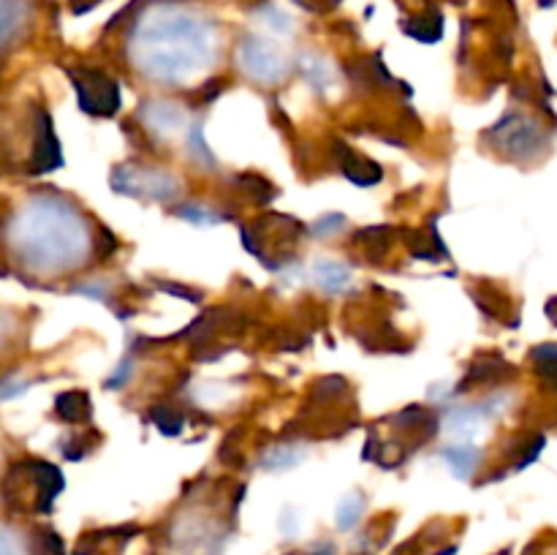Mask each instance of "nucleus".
<instances>
[{
	"mask_svg": "<svg viewBox=\"0 0 557 555\" xmlns=\"http://www.w3.org/2000/svg\"><path fill=\"white\" fill-rule=\"evenodd\" d=\"M139 118L145 128L161 136V139H174L188 125L185 109L177 107L174 101H145L139 109Z\"/></svg>",
	"mask_w": 557,
	"mask_h": 555,
	"instance_id": "6",
	"label": "nucleus"
},
{
	"mask_svg": "<svg viewBox=\"0 0 557 555\" xmlns=\"http://www.w3.org/2000/svg\"><path fill=\"white\" fill-rule=\"evenodd\" d=\"M27 16L25 0H0V47L14 41Z\"/></svg>",
	"mask_w": 557,
	"mask_h": 555,
	"instance_id": "11",
	"label": "nucleus"
},
{
	"mask_svg": "<svg viewBox=\"0 0 557 555\" xmlns=\"http://www.w3.org/2000/svg\"><path fill=\"white\" fill-rule=\"evenodd\" d=\"M0 555H27V547L20 533L0 528Z\"/></svg>",
	"mask_w": 557,
	"mask_h": 555,
	"instance_id": "20",
	"label": "nucleus"
},
{
	"mask_svg": "<svg viewBox=\"0 0 557 555\" xmlns=\"http://www.w3.org/2000/svg\"><path fill=\"white\" fill-rule=\"evenodd\" d=\"M299 69H302L308 85L313 87L315 92H321V96H326V92H332L337 87L335 69H332L321 54H313V52L302 54V58H299Z\"/></svg>",
	"mask_w": 557,
	"mask_h": 555,
	"instance_id": "8",
	"label": "nucleus"
},
{
	"mask_svg": "<svg viewBox=\"0 0 557 555\" xmlns=\"http://www.w3.org/2000/svg\"><path fill=\"white\" fill-rule=\"evenodd\" d=\"M299 460H305V449L299 446H277V449H270L261 460V466L270 468V471H286V468H294Z\"/></svg>",
	"mask_w": 557,
	"mask_h": 555,
	"instance_id": "15",
	"label": "nucleus"
},
{
	"mask_svg": "<svg viewBox=\"0 0 557 555\" xmlns=\"http://www.w3.org/2000/svg\"><path fill=\"white\" fill-rule=\"evenodd\" d=\"M441 457H444L446 466L451 468V473H455L457 479H468L476 471L479 462H482V449L471 444H455L446 446V449L441 452Z\"/></svg>",
	"mask_w": 557,
	"mask_h": 555,
	"instance_id": "9",
	"label": "nucleus"
},
{
	"mask_svg": "<svg viewBox=\"0 0 557 555\" xmlns=\"http://www.w3.org/2000/svg\"><path fill=\"white\" fill-rule=\"evenodd\" d=\"M346 226L348 221L341 215V212H330V215L319 218V223L313 226V237H332V234H337Z\"/></svg>",
	"mask_w": 557,
	"mask_h": 555,
	"instance_id": "19",
	"label": "nucleus"
},
{
	"mask_svg": "<svg viewBox=\"0 0 557 555\" xmlns=\"http://www.w3.org/2000/svg\"><path fill=\"white\" fill-rule=\"evenodd\" d=\"M256 22H259V25H264L267 30L277 38L292 36V30H294L292 16H288L286 11L277 9V5H261V9L256 11Z\"/></svg>",
	"mask_w": 557,
	"mask_h": 555,
	"instance_id": "14",
	"label": "nucleus"
},
{
	"mask_svg": "<svg viewBox=\"0 0 557 555\" xmlns=\"http://www.w3.org/2000/svg\"><path fill=\"white\" fill-rule=\"evenodd\" d=\"M177 218H183V221H190V223H201V226H212V223L223 221V215H218V212L207 205L177 207Z\"/></svg>",
	"mask_w": 557,
	"mask_h": 555,
	"instance_id": "17",
	"label": "nucleus"
},
{
	"mask_svg": "<svg viewBox=\"0 0 557 555\" xmlns=\"http://www.w3.org/2000/svg\"><path fill=\"white\" fill-rule=\"evenodd\" d=\"M125 52L147 79L188 85L218 63L221 27L188 0H152L134 16Z\"/></svg>",
	"mask_w": 557,
	"mask_h": 555,
	"instance_id": "1",
	"label": "nucleus"
},
{
	"mask_svg": "<svg viewBox=\"0 0 557 555\" xmlns=\"http://www.w3.org/2000/svg\"><path fill=\"white\" fill-rule=\"evenodd\" d=\"M152 419H156L163 433H180V428H183V414L174 411V408H156Z\"/></svg>",
	"mask_w": 557,
	"mask_h": 555,
	"instance_id": "18",
	"label": "nucleus"
},
{
	"mask_svg": "<svg viewBox=\"0 0 557 555\" xmlns=\"http://www.w3.org/2000/svg\"><path fill=\"white\" fill-rule=\"evenodd\" d=\"M76 92H79V107L87 114H114L120 107V90L107 74L101 71H71Z\"/></svg>",
	"mask_w": 557,
	"mask_h": 555,
	"instance_id": "5",
	"label": "nucleus"
},
{
	"mask_svg": "<svg viewBox=\"0 0 557 555\" xmlns=\"http://www.w3.org/2000/svg\"><path fill=\"white\" fill-rule=\"evenodd\" d=\"M112 188L125 196H139V199L169 201L180 194L183 183L177 174L161 172V169H139L120 166L112 174Z\"/></svg>",
	"mask_w": 557,
	"mask_h": 555,
	"instance_id": "4",
	"label": "nucleus"
},
{
	"mask_svg": "<svg viewBox=\"0 0 557 555\" xmlns=\"http://www.w3.org/2000/svg\"><path fill=\"white\" fill-rule=\"evenodd\" d=\"M128 375H131V359H128V362H123V368H120L117 373H114L112 379H109V386H112V390H117V384H123V381L128 379Z\"/></svg>",
	"mask_w": 557,
	"mask_h": 555,
	"instance_id": "21",
	"label": "nucleus"
},
{
	"mask_svg": "<svg viewBox=\"0 0 557 555\" xmlns=\"http://www.w3.org/2000/svg\"><path fill=\"white\" fill-rule=\"evenodd\" d=\"M54 406H58V417L65 422H85L90 417V400L82 392H63Z\"/></svg>",
	"mask_w": 557,
	"mask_h": 555,
	"instance_id": "12",
	"label": "nucleus"
},
{
	"mask_svg": "<svg viewBox=\"0 0 557 555\" xmlns=\"http://www.w3.org/2000/svg\"><path fill=\"white\" fill-rule=\"evenodd\" d=\"M188 152H190V158H194V161L205 163V166H212V163H215V158H212L210 147H207V141H205V131H201V123H190Z\"/></svg>",
	"mask_w": 557,
	"mask_h": 555,
	"instance_id": "16",
	"label": "nucleus"
},
{
	"mask_svg": "<svg viewBox=\"0 0 557 555\" xmlns=\"http://www.w3.org/2000/svg\"><path fill=\"white\" fill-rule=\"evenodd\" d=\"M237 65L248 79L261 82V85H277L292 71V60L277 47L272 38L253 33L245 36L237 47Z\"/></svg>",
	"mask_w": 557,
	"mask_h": 555,
	"instance_id": "3",
	"label": "nucleus"
},
{
	"mask_svg": "<svg viewBox=\"0 0 557 555\" xmlns=\"http://www.w3.org/2000/svg\"><path fill=\"white\" fill-rule=\"evenodd\" d=\"M310 278H313L315 286L326 294H343L354 283L351 267H346L343 261L335 259H319L310 270Z\"/></svg>",
	"mask_w": 557,
	"mask_h": 555,
	"instance_id": "7",
	"label": "nucleus"
},
{
	"mask_svg": "<svg viewBox=\"0 0 557 555\" xmlns=\"http://www.w3.org/2000/svg\"><path fill=\"white\" fill-rule=\"evenodd\" d=\"M16 248L38 272L82 264L90 250V226L79 210L58 196H38L16 218Z\"/></svg>",
	"mask_w": 557,
	"mask_h": 555,
	"instance_id": "2",
	"label": "nucleus"
},
{
	"mask_svg": "<svg viewBox=\"0 0 557 555\" xmlns=\"http://www.w3.org/2000/svg\"><path fill=\"white\" fill-rule=\"evenodd\" d=\"M364 506H368L364 495L348 493L346 498L337 504V528H341V531H354V528L359 526V520H362Z\"/></svg>",
	"mask_w": 557,
	"mask_h": 555,
	"instance_id": "13",
	"label": "nucleus"
},
{
	"mask_svg": "<svg viewBox=\"0 0 557 555\" xmlns=\"http://www.w3.org/2000/svg\"><path fill=\"white\" fill-rule=\"evenodd\" d=\"M487 414L482 406H468V408H455V411L446 414V433L457 435V439H468V435L479 433V428L484 424Z\"/></svg>",
	"mask_w": 557,
	"mask_h": 555,
	"instance_id": "10",
	"label": "nucleus"
}]
</instances>
